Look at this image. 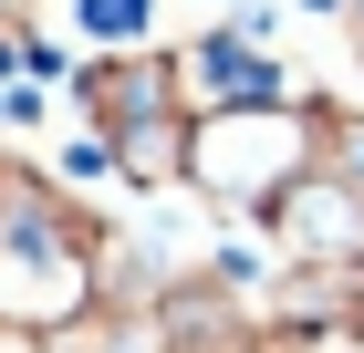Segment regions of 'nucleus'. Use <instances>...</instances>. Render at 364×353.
Here are the masks:
<instances>
[{
    "instance_id": "3",
    "label": "nucleus",
    "mask_w": 364,
    "mask_h": 353,
    "mask_svg": "<svg viewBox=\"0 0 364 353\" xmlns=\"http://www.w3.org/2000/svg\"><path fill=\"white\" fill-rule=\"evenodd\" d=\"M177 94H188V114L281 104V63L260 53V31H198V42H177Z\"/></svg>"
},
{
    "instance_id": "7",
    "label": "nucleus",
    "mask_w": 364,
    "mask_h": 353,
    "mask_svg": "<svg viewBox=\"0 0 364 353\" xmlns=\"http://www.w3.org/2000/svg\"><path fill=\"white\" fill-rule=\"evenodd\" d=\"M312 11H343V0H312Z\"/></svg>"
},
{
    "instance_id": "4",
    "label": "nucleus",
    "mask_w": 364,
    "mask_h": 353,
    "mask_svg": "<svg viewBox=\"0 0 364 353\" xmlns=\"http://www.w3.org/2000/svg\"><path fill=\"white\" fill-rule=\"evenodd\" d=\"M63 11H73V31H84L94 53H136L146 21H156V0H63Z\"/></svg>"
},
{
    "instance_id": "1",
    "label": "nucleus",
    "mask_w": 364,
    "mask_h": 353,
    "mask_svg": "<svg viewBox=\"0 0 364 353\" xmlns=\"http://www.w3.org/2000/svg\"><path fill=\"white\" fill-rule=\"evenodd\" d=\"M333 136H343V114L323 104V94L198 114V125H188V188L208 197V208H229V218H271L312 166L333 156Z\"/></svg>"
},
{
    "instance_id": "5",
    "label": "nucleus",
    "mask_w": 364,
    "mask_h": 353,
    "mask_svg": "<svg viewBox=\"0 0 364 353\" xmlns=\"http://www.w3.org/2000/svg\"><path fill=\"white\" fill-rule=\"evenodd\" d=\"M21 11H31V0H0V21H21Z\"/></svg>"
},
{
    "instance_id": "2",
    "label": "nucleus",
    "mask_w": 364,
    "mask_h": 353,
    "mask_svg": "<svg viewBox=\"0 0 364 353\" xmlns=\"http://www.w3.org/2000/svg\"><path fill=\"white\" fill-rule=\"evenodd\" d=\"M73 104H84L94 146L136 136V125H167V114H188V94H177V53H156V42H136V53H94L84 73H73Z\"/></svg>"
},
{
    "instance_id": "6",
    "label": "nucleus",
    "mask_w": 364,
    "mask_h": 353,
    "mask_svg": "<svg viewBox=\"0 0 364 353\" xmlns=\"http://www.w3.org/2000/svg\"><path fill=\"white\" fill-rule=\"evenodd\" d=\"M343 11H354V31H364V0H343Z\"/></svg>"
}]
</instances>
